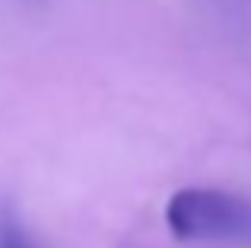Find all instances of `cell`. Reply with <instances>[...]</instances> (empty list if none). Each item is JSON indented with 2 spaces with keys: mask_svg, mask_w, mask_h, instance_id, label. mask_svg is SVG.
I'll return each mask as SVG.
<instances>
[{
  "mask_svg": "<svg viewBox=\"0 0 251 248\" xmlns=\"http://www.w3.org/2000/svg\"><path fill=\"white\" fill-rule=\"evenodd\" d=\"M166 226L181 242L251 245V198L223 188H181L166 204Z\"/></svg>",
  "mask_w": 251,
  "mask_h": 248,
  "instance_id": "1",
  "label": "cell"
},
{
  "mask_svg": "<svg viewBox=\"0 0 251 248\" xmlns=\"http://www.w3.org/2000/svg\"><path fill=\"white\" fill-rule=\"evenodd\" d=\"M0 248H42L13 204H0Z\"/></svg>",
  "mask_w": 251,
  "mask_h": 248,
  "instance_id": "2",
  "label": "cell"
}]
</instances>
